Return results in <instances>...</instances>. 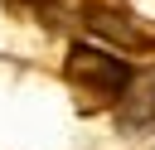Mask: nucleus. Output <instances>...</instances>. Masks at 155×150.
Listing matches in <instances>:
<instances>
[{"label":"nucleus","mask_w":155,"mask_h":150,"mask_svg":"<svg viewBox=\"0 0 155 150\" xmlns=\"http://www.w3.org/2000/svg\"><path fill=\"white\" fill-rule=\"evenodd\" d=\"M63 73H68V82H73V87L92 92L97 102L121 97V92H126V82H131V68H126V63H116L111 53L92 48V44H73V48H68Z\"/></svg>","instance_id":"f257e3e1"},{"label":"nucleus","mask_w":155,"mask_h":150,"mask_svg":"<svg viewBox=\"0 0 155 150\" xmlns=\"http://www.w3.org/2000/svg\"><path fill=\"white\" fill-rule=\"evenodd\" d=\"M82 24H87L92 34H102V39H111V44L131 48V53H150V48H155V34H150L145 24H136L126 10H111V5H87V10H82Z\"/></svg>","instance_id":"f03ea898"},{"label":"nucleus","mask_w":155,"mask_h":150,"mask_svg":"<svg viewBox=\"0 0 155 150\" xmlns=\"http://www.w3.org/2000/svg\"><path fill=\"white\" fill-rule=\"evenodd\" d=\"M155 121V73H131L126 92H121V126L140 131Z\"/></svg>","instance_id":"7ed1b4c3"},{"label":"nucleus","mask_w":155,"mask_h":150,"mask_svg":"<svg viewBox=\"0 0 155 150\" xmlns=\"http://www.w3.org/2000/svg\"><path fill=\"white\" fill-rule=\"evenodd\" d=\"M24 5H63V0H24Z\"/></svg>","instance_id":"20e7f679"}]
</instances>
